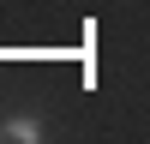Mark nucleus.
<instances>
[{
  "instance_id": "obj_1",
  "label": "nucleus",
  "mask_w": 150,
  "mask_h": 144,
  "mask_svg": "<svg viewBox=\"0 0 150 144\" xmlns=\"http://www.w3.org/2000/svg\"><path fill=\"white\" fill-rule=\"evenodd\" d=\"M6 138L12 144H36V138H42V120H36V114H12L6 120Z\"/></svg>"
}]
</instances>
